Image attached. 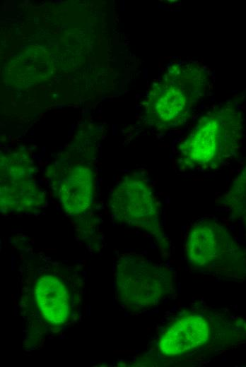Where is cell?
<instances>
[{
	"label": "cell",
	"instance_id": "cell-1",
	"mask_svg": "<svg viewBox=\"0 0 246 367\" xmlns=\"http://www.w3.org/2000/svg\"><path fill=\"white\" fill-rule=\"evenodd\" d=\"M207 83L206 71L197 64L170 66L150 92L148 116L160 128L180 125L205 94Z\"/></svg>",
	"mask_w": 246,
	"mask_h": 367
},
{
	"label": "cell",
	"instance_id": "cell-2",
	"mask_svg": "<svg viewBox=\"0 0 246 367\" xmlns=\"http://www.w3.org/2000/svg\"><path fill=\"white\" fill-rule=\"evenodd\" d=\"M240 121L235 109L225 107L203 116L180 148L182 161L192 169L218 167L238 143Z\"/></svg>",
	"mask_w": 246,
	"mask_h": 367
},
{
	"label": "cell",
	"instance_id": "cell-3",
	"mask_svg": "<svg viewBox=\"0 0 246 367\" xmlns=\"http://www.w3.org/2000/svg\"><path fill=\"white\" fill-rule=\"evenodd\" d=\"M115 275L117 301L132 312L156 306L172 291L169 270L139 254L119 257Z\"/></svg>",
	"mask_w": 246,
	"mask_h": 367
},
{
	"label": "cell",
	"instance_id": "cell-4",
	"mask_svg": "<svg viewBox=\"0 0 246 367\" xmlns=\"http://www.w3.org/2000/svg\"><path fill=\"white\" fill-rule=\"evenodd\" d=\"M76 275L48 270L37 275L32 287V302L41 318L49 325L62 326L76 313Z\"/></svg>",
	"mask_w": 246,
	"mask_h": 367
},
{
	"label": "cell",
	"instance_id": "cell-5",
	"mask_svg": "<svg viewBox=\"0 0 246 367\" xmlns=\"http://www.w3.org/2000/svg\"><path fill=\"white\" fill-rule=\"evenodd\" d=\"M111 207L116 218L129 225L147 227L157 222L158 210L152 191L137 177H127L117 186Z\"/></svg>",
	"mask_w": 246,
	"mask_h": 367
},
{
	"label": "cell",
	"instance_id": "cell-6",
	"mask_svg": "<svg viewBox=\"0 0 246 367\" xmlns=\"http://www.w3.org/2000/svg\"><path fill=\"white\" fill-rule=\"evenodd\" d=\"M223 229L209 219L201 220L192 228L187 240V253L197 266L210 270L226 253L227 240Z\"/></svg>",
	"mask_w": 246,
	"mask_h": 367
},
{
	"label": "cell",
	"instance_id": "cell-7",
	"mask_svg": "<svg viewBox=\"0 0 246 367\" xmlns=\"http://www.w3.org/2000/svg\"><path fill=\"white\" fill-rule=\"evenodd\" d=\"M209 335V325L205 319L197 315H187L175 320L164 330L158 347L166 356H177L204 344Z\"/></svg>",
	"mask_w": 246,
	"mask_h": 367
},
{
	"label": "cell",
	"instance_id": "cell-8",
	"mask_svg": "<svg viewBox=\"0 0 246 367\" xmlns=\"http://www.w3.org/2000/svg\"><path fill=\"white\" fill-rule=\"evenodd\" d=\"M59 198L65 210L71 215L84 212L92 198V172L87 167H73L54 178Z\"/></svg>",
	"mask_w": 246,
	"mask_h": 367
},
{
	"label": "cell",
	"instance_id": "cell-9",
	"mask_svg": "<svg viewBox=\"0 0 246 367\" xmlns=\"http://www.w3.org/2000/svg\"><path fill=\"white\" fill-rule=\"evenodd\" d=\"M1 206L13 211L29 210L37 205L40 195L24 167L10 168L1 173Z\"/></svg>",
	"mask_w": 246,
	"mask_h": 367
}]
</instances>
